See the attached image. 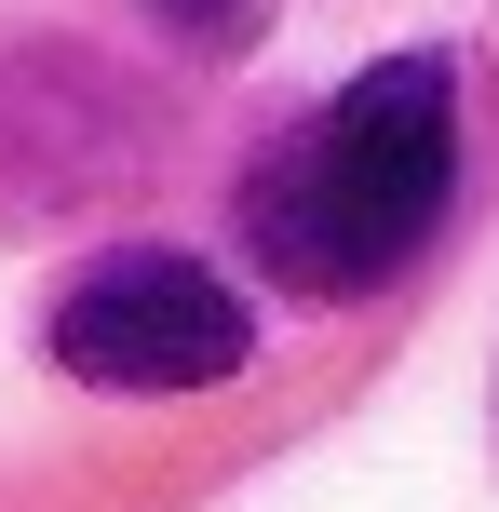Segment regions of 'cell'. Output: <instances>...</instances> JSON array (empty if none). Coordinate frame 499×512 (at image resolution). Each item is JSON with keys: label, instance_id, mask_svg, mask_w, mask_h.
<instances>
[{"label": "cell", "instance_id": "cell-1", "mask_svg": "<svg viewBox=\"0 0 499 512\" xmlns=\"http://www.w3.org/2000/svg\"><path fill=\"white\" fill-rule=\"evenodd\" d=\"M459 203V81L446 54H378L324 95L284 162L243 176V243L284 297H378Z\"/></svg>", "mask_w": 499, "mask_h": 512}, {"label": "cell", "instance_id": "cell-3", "mask_svg": "<svg viewBox=\"0 0 499 512\" xmlns=\"http://www.w3.org/2000/svg\"><path fill=\"white\" fill-rule=\"evenodd\" d=\"M162 27H189V41H243L257 27V0H149Z\"/></svg>", "mask_w": 499, "mask_h": 512}, {"label": "cell", "instance_id": "cell-2", "mask_svg": "<svg viewBox=\"0 0 499 512\" xmlns=\"http://www.w3.org/2000/svg\"><path fill=\"white\" fill-rule=\"evenodd\" d=\"M41 337H54V364H68L81 391H135V405H162V391H230L243 364H257V310H243L203 256H176V243L95 256V270L54 297Z\"/></svg>", "mask_w": 499, "mask_h": 512}]
</instances>
